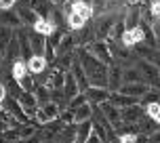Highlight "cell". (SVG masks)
<instances>
[{
    "instance_id": "cell-16",
    "label": "cell",
    "mask_w": 160,
    "mask_h": 143,
    "mask_svg": "<svg viewBox=\"0 0 160 143\" xmlns=\"http://www.w3.org/2000/svg\"><path fill=\"white\" fill-rule=\"evenodd\" d=\"M48 65V59L42 55H32L30 59H28V70L32 72L34 76H38V74H42V72L47 70Z\"/></svg>"
},
{
    "instance_id": "cell-24",
    "label": "cell",
    "mask_w": 160,
    "mask_h": 143,
    "mask_svg": "<svg viewBox=\"0 0 160 143\" xmlns=\"http://www.w3.org/2000/svg\"><path fill=\"white\" fill-rule=\"evenodd\" d=\"M124 82H143V76H141V72H139L137 63L124 67Z\"/></svg>"
},
{
    "instance_id": "cell-31",
    "label": "cell",
    "mask_w": 160,
    "mask_h": 143,
    "mask_svg": "<svg viewBox=\"0 0 160 143\" xmlns=\"http://www.w3.org/2000/svg\"><path fill=\"white\" fill-rule=\"evenodd\" d=\"M120 143H137V133H124V135H120Z\"/></svg>"
},
{
    "instance_id": "cell-18",
    "label": "cell",
    "mask_w": 160,
    "mask_h": 143,
    "mask_svg": "<svg viewBox=\"0 0 160 143\" xmlns=\"http://www.w3.org/2000/svg\"><path fill=\"white\" fill-rule=\"evenodd\" d=\"M110 101H112L114 105H118L120 110H124V107H128V105H135L139 99H137V97H131V95H124V93H120V91H116V93L110 95Z\"/></svg>"
},
{
    "instance_id": "cell-9",
    "label": "cell",
    "mask_w": 160,
    "mask_h": 143,
    "mask_svg": "<svg viewBox=\"0 0 160 143\" xmlns=\"http://www.w3.org/2000/svg\"><path fill=\"white\" fill-rule=\"evenodd\" d=\"M148 111L141 110V105L135 103V105H128V107H124L122 110V122H127V124H137L139 120L143 118Z\"/></svg>"
},
{
    "instance_id": "cell-14",
    "label": "cell",
    "mask_w": 160,
    "mask_h": 143,
    "mask_svg": "<svg viewBox=\"0 0 160 143\" xmlns=\"http://www.w3.org/2000/svg\"><path fill=\"white\" fill-rule=\"evenodd\" d=\"M91 133H93V120L78 122V124H76V139H74V143H87Z\"/></svg>"
},
{
    "instance_id": "cell-21",
    "label": "cell",
    "mask_w": 160,
    "mask_h": 143,
    "mask_svg": "<svg viewBox=\"0 0 160 143\" xmlns=\"http://www.w3.org/2000/svg\"><path fill=\"white\" fill-rule=\"evenodd\" d=\"M156 131H158V124H156V122H154V120L150 118L148 114H145L143 118L137 122V133H143V135H154Z\"/></svg>"
},
{
    "instance_id": "cell-8",
    "label": "cell",
    "mask_w": 160,
    "mask_h": 143,
    "mask_svg": "<svg viewBox=\"0 0 160 143\" xmlns=\"http://www.w3.org/2000/svg\"><path fill=\"white\" fill-rule=\"evenodd\" d=\"M76 48H78L76 36L68 32V34H63V36H61V40H59V44H57V57L68 55V53H76Z\"/></svg>"
},
{
    "instance_id": "cell-20",
    "label": "cell",
    "mask_w": 160,
    "mask_h": 143,
    "mask_svg": "<svg viewBox=\"0 0 160 143\" xmlns=\"http://www.w3.org/2000/svg\"><path fill=\"white\" fill-rule=\"evenodd\" d=\"M30 7H32L40 17H47V19L51 17V13L55 11V8H53V0H30Z\"/></svg>"
},
{
    "instance_id": "cell-38",
    "label": "cell",
    "mask_w": 160,
    "mask_h": 143,
    "mask_svg": "<svg viewBox=\"0 0 160 143\" xmlns=\"http://www.w3.org/2000/svg\"><path fill=\"white\" fill-rule=\"evenodd\" d=\"M7 128H8V124H7V122H4V120H2V118H0V133H4Z\"/></svg>"
},
{
    "instance_id": "cell-29",
    "label": "cell",
    "mask_w": 160,
    "mask_h": 143,
    "mask_svg": "<svg viewBox=\"0 0 160 143\" xmlns=\"http://www.w3.org/2000/svg\"><path fill=\"white\" fill-rule=\"evenodd\" d=\"M59 120L63 122V124H72L74 122V110H61V114H59Z\"/></svg>"
},
{
    "instance_id": "cell-13",
    "label": "cell",
    "mask_w": 160,
    "mask_h": 143,
    "mask_svg": "<svg viewBox=\"0 0 160 143\" xmlns=\"http://www.w3.org/2000/svg\"><path fill=\"white\" fill-rule=\"evenodd\" d=\"M4 59L11 61V63H15L17 59H21V44H19V38H17V34L13 36V40L7 44V51H4Z\"/></svg>"
},
{
    "instance_id": "cell-23",
    "label": "cell",
    "mask_w": 160,
    "mask_h": 143,
    "mask_svg": "<svg viewBox=\"0 0 160 143\" xmlns=\"http://www.w3.org/2000/svg\"><path fill=\"white\" fill-rule=\"evenodd\" d=\"M13 27H8V25H2L0 23V53L4 55V51H7V44L13 40Z\"/></svg>"
},
{
    "instance_id": "cell-4",
    "label": "cell",
    "mask_w": 160,
    "mask_h": 143,
    "mask_svg": "<svg viewBox=\"0 0 160 143\" xmlns=\"http://www.w3.org/2000/svg\"><path fill=\"white\" fill-rule=\"evenodd\" d=\"M122 84H124V67H122V63L114 61L110 65V72H108V88L112 93H116V91H120Z\"/></svg>"
},
{
    "instance_id": "cell-11",
    "label": "cell",
    "mask_w": 160,
    "mask_h": 143,
    "mask_svg": "<svg viewBox=\"0 0 160 143\" xmlns=\"http://www.w3.org/2000/svg\"><path fill=\"white\" fill-rule=\"evenodd\" d=\"M74 74V78H76V82H78V86H80V91L84 93L88 86H91V82H88V76H87V72H84V67H82V63H80L78 59L74 61V65H72V70H70Z\"/></svg>"
},
{
    "instance_id": "cell-32",
    "label": "cell",
    "mask_w": 160,
    "mask_h": 143,
    "mask_svg": "<svg viewBox=\"0 0 160 143\" xmlns=\"http://www.w3.org/2000/svg\"><path fill=\"white\" fill-rule=\"evenodd\" d=\"M150 11H152L154 19H160V0H154L152 4H150Z\"/></svg>"
},
{
    "instance_id": "cell-34",
    "label": "cell",
    "mask_w": 160,
    "mask_h": 143,
    "mask_svg": "<svg viewBox=\"0 0 160 143\" xmlns=\"http://www.w3.org/2000/svg\"><path fill=\"white\" fill-rule=\"evenodd\" d=\"M17 0H0V11H8V8H13Z\"/></svg>"
},
{
    "instance_id": "cell-5",
    "label": "cell",
    "mask_w": 160,
    "mask_h": 143,
    "mask_svg": "<svg viewBox=\"0 0 160 143\" xmlns=\"http://www.w3.org/2000/svg\"><path fill=\"white\" fill-rule=\"evenodd\" d=\"M110 95H112V91H110V88H105V86H93V84L84 91L87 101H88V103H93V105H101L103 101H110Z\"/></svg>"
},
{
    "instance_id": "cell-6",
    "label": "cell",
    "mask_w": 160,
    "mask_h": 143,
    "mask_svg": "<svg viewBox=\"0 0 160 143\" xmlns=\"http://www.w3.org/2000/svg\"><path fill=\"white\" fill-rule=\"evenodd\" d=\"M150 84L148 82H124L122 86H120V93H124V95H131V97H137V99H143V95L150 91Z\"/></svg>"
},
{
    "instance_id": "cell-40",
    "label": "cell",
    "mask_w": 160,
    "mask_h": 143,
    "mask_svg": "<svg viewBox=\"0 0 160 143\" xmlns=\"http://www.w3.org/2000/svg\"><path fill=\"white\" fill-rule=\"evenodd\" d=\"M55 143H61V141H55Z\"/></svg>"
},
{
    "instance_id": "cell-33",
    "label": "cell",
    "mask_w": 160,
    "mask_h": 143,
    "mask_svg": "<svg viewBox=\"0 0 160 143\" xmlns=\"http://www.w3.org/2000/svg\"><path fill=\"white\" fill-rule=\"evenodd\" d=\"M150 61H152V63H154V65H156V67L160 70V47L156 48V51H154V55L150 57Z\"/></svg>"
},
{
    "instance_id": "cell-22",
    "label": "cell",
    "mask_w": 160,
    "mask_h": 143,
    "mask_svg": "<svg viewBox=\"0 0 160 143\" xmlns=\"http://www.w3.org/2000/svg\"><path fill=\"white\" fill-rule=\"evenodd\" d=\"M17 13H19V17H21L23 25H30V27H32V25L38 21V17H40L38 13H36V11L30 7V4H28V7H21L19 11H17Z\"/></svg>"
},
{
    "instance_id": "cell-25",
    "label": "cell",
    "mask_w": 160,
    "mask_h": 143,
    "mask_svg": "<svg viewBox=\"0 0 160 143\" xmlns=\"http://www.w3.org/2000/svg\"><path fill=\"white\" fill-rule=\"evenodd\" d=\"M145 111H148V116H150L156 124H160V101L148 103V105H145Z\"/></svg>"
},
{
    "instance_id": "cell-28",
    "label": "cell",
    "mask_w": 160,
    "mask_h": 143,
    "mask_svg": "<svg viewBox=\"0 0 160 143\" xmlns=\"http://www.w3.org/2000/svg\"><path fill=\"white\" fill-rule=\"evenodd\" d=\"M82 103H87V97H84V93H80V95H76L74 99H70L68 107H70V110H76V107H80Z\"/></svg>"
},
{
    "instance_id": "cell-7",
    "label": "cell",
    "mask_w": 160,
    "mask_h": 143,
    "mask_svg": "<svg viewBox=\"0 0 160 143\" xmlns=\"http://www.w3.org/2000/svg\"><path fill=\"white\" fill-rule=\"evenodd\" d=\"M65 74H68V72L61 70V67L57 65V67H53V70L48 72L44 84H47L51 91H55V88H63V84H65Z\"/></svg>"
},
{
    "instance_id": "cell-10",
    "label": "cell",
    "mask_w": 160,
    "mask_h": 143,
    "mask_svg": "<svg viewBox=\"0 0 160 143\" xmlns=\"http://www.w3.org/2000/svg\"><path fill=\"white\" fill-rule=\"evenodd\" d=\"M30 42H32L34 55L47 57V36H44V34H40V32H36V30H32V32H30Z\"/></svg>"
},
{
    "instance_id": "cell-12",
    "label": "cell",
    "mask_w": 160,
    "mask_h": 143,
    "mask_svg": "<svg viewBox=\"0 0 160 143\" xmlns=\"http://www.w3.org/2000/svg\"><path fill=\"white\" fill-rule=\"evenodd\" d=\"M80 93H82V91H80L78 82H76V78H74V74L68 72V74H65V84H63V95H65V99H68V103H70V99H74V97L80 95Z\"/></svg>"
},
{
    "instance_id": "cell-3",
    "label": "cell",
    "mask_w": 160,
    "mask_h": 143,
    "mask_svg": "<svg viewBox=\"0 0 160 143\" xmlns=\"http://www.w3.org/2000/svg\"><path fill=\"white\" fill-rule=\"evenodd\" d=\"M59 114H61V103H57V101H47V103H42L38 107V114H36V122L38 124H48V122H53V120L59 118Z\"/></svg>"
},
{
    "instance_id": "cell-26",
    "label": "cell",
    "mask_w": 160,
    "mask_h": 143,
    "mask_svg": "<svg viewBox=\"0 0 160 143\" xmlns=\"http://www.w3.org/2000/svg\"><path fill=\"white\" fill-rule=\"evenodd\" d=\"M19 86L23 88V91H34V88H36V82H34V78H32V72H28L23 78L19 80Z\"/></svg>"
},
{
    "instance_id": "cell-1",
    "label": "cell",
    "mask_w": 160,
    "mask_h": 143,
    "mask_svg": "<svg viewBox=\"0 0 160 143\" xmlns=\"http://www.w3.org/2000/svg\"><path fill=\"white\" fill-rule=\"evenodd\" d=\"M87 48L97 57V59H99V61H103L105 65H112L114 61H116V57H114L112 48H110V42H108V40H103V38L93 40V42H91Z\"/></svg>"
},
{
    "instance_id": "cell-19",
    "label": "cell",
    "mask_w": 160,
    "mask_h": 143,
    "mask_svg": "<svg viewBox=\"0 0 160 143\" xmlns=\"http://www.w3.org/2000/svg\"><path fill=\"white\" fill-rule=\"evenodd\" d=\"M87 17L82 15V13H78V11H74V13H70V15L65 17V23H68V27L72 30V32H78V30H82L84 25H87Z\"/></svg>"
},
{
    "instance_id": "cell-2",
    "label": "cell",
    "mask_w": 160,
    "mask_h": 143,
    "mask_svg": "<svg viewBox=\"0 0 160 143\" xmlns=\"http://www.w3.org/2000/svg\"><path fill=\"white\" fill-rule=\"evenodd\" d=\"M120 17H122V15H114V13H103V15L97 17V21H95V34H97V38H103V40L110 38L112 27L116 25V21H118Z\"/></svg>"
},
{
    "instance_id": "cell-30",
    "label": "cell",
    "mask_w": 160,
    "mask_h": 143,
    "mask_svg": "<svg viewBox=\"0 0 160 143\" xmlns=\"http://www.w3.org/2000/svg\"><path fill=\"white\" fill-rule=\"evenodd\" d=\"M133 36H135V42H145V32H143V25L139 23L137 27H133Z\"/></svg>"
},
{
    "instance_id": "cell-17",
    "label": "cell",
    "mask_w": 160,
    "mask_h": 143,
    "mask_svg": "<svg viewBox=\"0 0 160 143\" xmlns=\"http://www.w3.org/2000/svg\"><path fill=\"white\" fill-rule=\"evenodd\" d=\"M93 111H95V105L93 103H82L80 107L74 110V122L78 124V122H84V120H93Z\"/></svg>"
},
{
    "instance_id": "cell-15",
    "label": "cell",
    "mask_w": 160,
    "mask_h": 143,
    "mask_svg": "<svg viewBox=\"0 0 160 143\" xmlns=\"http://www.w3.org/2000/svg\"><path fill=\"white\" fill-rule=\"evenodd\" d=\"M0 23L2 25H8V27H19V25L23 23L21 21V17H19V13L17 11H13V8H8V11H0Z\"/></svg>"
},
{
    "instance_id": "cell-35",
    "label": "cell",
    "mask_w": 160,
    "mask_h": 143,
    "mask_svg": "<svg viewBox=\"0 0 160 143\" xmlns=\"http://www.w3.org/2000/svg\"><path fill=\"white\" fill-rule=\"evenodd\" d=\"M87 143H103V139L95 133V128H93V133H91V137L87 139Z\"/></svg>"
},
{
    "instance_id": "cell-39",
    "label": "cell",
    "mask_w": 160,
    "mask_h": 143,
    "mask_svg": "<svg viewBox=\"0 0 160 143\" xmlns=\"http://www.w3.org/2000/svg\"><path fill=\"white\" fill-rule=\"evenodd\" d=\"M53 2H63V0H53Z\"/></svg>"
},
{
    "instance_id": "cell-37",
    "label": "cell",
    "mask_w": 160,
    "mask_h": 143,
    "mask_svg": "<svg viewBox=\"0 0 160 143\" xmlns=\"http://www.w3.org/2000/svg\"><path fill=\"white\" fill-rule=\"evenodd\" d=\"M150 143H160V131H156L154 135H150Z\"/></svg>"
},
{
    "instance_id": "cell-36",
    "label": "cell",
    "mask_w": 160,
    "mask_h": 143,
    "mask_svg": "<svg viewBox=\"0 0 160 143\" xmlns=\"http://www.w3.org/2000/svg\"><path fill=\"white\" fill-rule=\"evenodd\" d=\"M7 95H8V93H7V86H4V84H0V105L4 103V99H7Z\"/></svg>"
},
{
    "instance_id": "cell-27",
    "label": "cell",
    "mask_w": 160,
    "mask_h": 143,
    "mask_svg": "<svg viewBox=\"0 0 160 143\" xmlns=\"http://www.w3.org/2000/svg\"><path fill=\"white\" fill-rule=\"evenodd\" d=\"M120 44H124V47H128V48L135 47L137 42H135V36H133V30H124L122 38H120Z\"/></svg>"
}]
</instances>
